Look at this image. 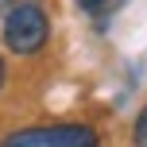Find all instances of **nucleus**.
Segmentation results:
<instances>
[{
	"label": "nucleus",
	"instance_id": "obj_1",
	"mask_svg": "<svg viewBox=\"0 0 147 147\" xmlns=\"http://www.w3.org/2000/svg\"><path fill=\"white\" fill-rule=\"evenodd\" d=\"M0 35H4V47L12 54H20V58L39 54L47 47V39H51V16H47L35 0H20V4L4 16Z\"/></svg>",
	"mask_w": 147,
	"mask_h": 147
},
{
	"label": "nucleus",
	"instance_id": "obj_2",
	"mask_svg": "<svg viewBox=\"0 0 147 147\" xmlns=\"http://www.w3.org/2000/svg\"><path fill=\"white\" fill-rule=\"evenodd\" d=\"M0 147H101V136L89 124H35L8 132Z\"/></svg>",
	"mask_w": 147,
	"mask_h": 147
},
{
	"label": "nucleus",
	"instance_id": "obj_3",
	"mask_svg": "<svg viewBox=\"0 0 147 147\" xmlns=\"http://www.w3.org/2000/svg\"><path fill=\"white\" fill-rule=\"evenodd\" d=\"M132 140H136V147H147V105L140 112H136V124H132Z\"/></svg>",
	"mask_w": 147,
	"mask_h": 147
},
{
	"label": "nucleus",
	"instance_id": "obj_4",
	"mask_svg": "<svg viewBox=\"0 0 147 147\" xmlns=\"http://www.w3.org/2000/svg\"><path fill=\"white\" fill-rule=\"evenodd\" d=\"M112 0H78V8L81 12H101V8H109Z\"/></svg>",
	"mask_w": 147,
	"mask_h": 147
},
{
	"label": "nucleus",
	"instance_id": "obj_5",
	"mask_svg": "<svg viewBox=\"0 0 147 147\" xmlns=\"http://www.w3.org/2000/svg\"><path fill=\"white\" fill-rule=\"evenodd\" d=\"M4 78H8V66H4V54H0V89H4Z\"/></svg>",
	"mask_w": 147,
	"mask_h": 147
}]
</instances>
